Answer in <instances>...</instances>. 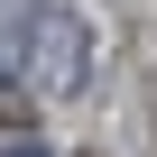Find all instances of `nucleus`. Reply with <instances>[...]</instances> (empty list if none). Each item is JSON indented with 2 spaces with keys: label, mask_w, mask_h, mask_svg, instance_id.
<instances>
[{
  "label": "nucleus",
  "mask_w": 157,
  "mask_h": 157,
  "mask_svg": "<svg viewBox=\"0 0 157 157\" xmlns=\"http://www.w3.org/2000/svg\"><path fill=\"white\" fill-rule=\"evenodd\" d=\"M46 10V0H0V120H19L28 102H10V65H19V37H28V19Z\"/></svg>",
  "instance_id": "obj_2"
},
{
  "label": "nucleus",
  "mask_w": 157,
  "mask_h": 157,
  "mask_svg": "<svg viewBox=\"0 0 157 157\" xmlns=\"http://www.w3.org/2000/svg\"><path fill=\"white\" fill-rule=\"evenodd\" d=\"M74 83H83V19L37 10L28 37H19V65H10V102H46V93H74Z\"/></svg>",
  "instance_id": "obj_1"
}]
</instances>
